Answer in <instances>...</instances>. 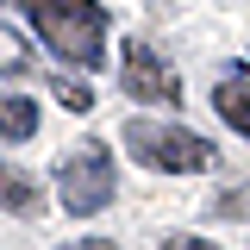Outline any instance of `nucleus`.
Wrapping results in <instances>:
<instances>
[{"mask_svg": "<svg viewBox=\"0 0 250 250\" xmlns=\"http://www.w3.org/2000/svg\"><path fill=\"white\" fill-rule=\"evenodd\" d=\"M31 31L75 69H100L106 57V6L100 0H19Z\"/></svg>", "mask_w": 250, "mask_h": 250, "instance_id": "1", "label": "nucleus"}, {"mask_svg": "<svg viewBox=\"0 0 250 250\" xmlns=\"http://www.w3.org/2000/svg\"><path fill=\"white\" fill-rule=\"evenodd\" d=\"M125 150L138 156L144 169H163V175H200L213 169V144L200 131H182V125H156V119H125Z\"/></svg>", "mask_w": 250, "mask_h": 250, "instance_id": "2", "label": "nucleus"}, {"mask_svg": "<svg viewBox=\"0 0 250 250\" xmlns=\"http://www.w3.org/2000/svg\"><path fill=\"white\" fill-rule=\"evenodd\" d=\"M57 194H62V207H69L75 219H88V213H100V207H113V194H119L113 150H106L100 138L75 144V150L62 156V169H57Z\"/></svg>", "mask_w": 250, "mask_h": 250, "instance_id": "3", "label": "nucleus"}, {"mask_svg": "<svg viewBox=\"0 0 250 250\" xmlns=\"http://www.w3.org/2000/svg\"><path fill=\"white\" fill-rule=\"evenodd\" d=\"M125 94L150 100V106H182V75L169 69L163 50H150L144 38H131L125 44Z\"/></svg>", "mask_w": 250, "mask_h": 250, "instance_id": "4", "label": "nucleus"}, {"mask_svg": "<svg viewBox=\"0 0 250 250\" xmlns=\"http://www.w3.org/2000/svg\"><path fill=\"white\" fill-rule=\"evenodd\" d=\"M0 207H6V213H19V219H31L38 207H44V194H38V182H31L25 169L0 163Z\"/></svg>", "mask_w": 250, "mask_h": 250, "instance_id": "5", "label": "nucleus"}, {"mask_svg": "<svg viewBox=\"0 0 250 250\" xmlns=\"http://www.w3.org/2000/svg\"><path fill=\"white\" fill-rule=\"evenodd\" d=\"M213 106H219V119L231 125V131H244V138H250V82H238V75L219 82V88H213Z\"/></svg>", "mask_w": 250, "mask_h": 250, "instance_id": "6", "label": "nucleus"}, {"mask_svg": "<svg viewBox=\"0 0 250 250\" xmlns=\"http://www.w3.org/2000/svg\"><path fill=\"white\" fill-rule=\"evenodd\" d=\"M38 131V106L25 94H0V138H31Z\"/></svg>", "mask_w": 250, "mask_h": 250, "instance_id": "7", "label": "nucleus"}, {"mask_svg": "<svg viewBox=\"0 0 250 250\" xmlns=\"http://www.w3.org/2000/svg\"><path fill=\"white\" fill-rule=\"evenodd\" d=\"M38 62H31V50L19 44V31H6L0 25V75H31Z\"/></svg>", "mask_w": 250, "mask_h": 250, "instance_id": "8", "label": "nucleus"}, {"mask_svg": "<svg viewBox=\"0 0 250 250\" xmlns=\"http://www.w3.org/2000/svg\"><path fill=\"white\" fill-rule=\"evenodd\" d=\"M50 88H57V100H62V106H69V113H88V106H94V94H88V82H69V75H57Z\"/></svg>", "mask_w": 250, "mask_h": 250, "instance_id": "9", "label": "nucleus"}, {"mask_svg": "<svg viewBox=\"0 0 250 250\" xmlns=\"http://www.w3.org/2000/svg\"><path fill=\"white\" fill-rule=\"evenodd\" d=\"M169 250H219V244H207V238H188V231H175V238H169Z\"/></svg>", "mask_w": 250, "mask_h": 250, "instance_id": "10", "label": "nucleus"}, {"mask_svg": "<svg viewBox=\"0 0 250 250\" xmlns=\"http://www.w3.org/2000/svg\"><path fill=\"white\" fill-rule=\"evenodd\" d=\"M62 250H119V244H106V238H75V244H62Z\"/></svg>", "mask_w": 250, "mask_h": 250, "instance_id": "11", "label": "nucleus"}]
</instances>
